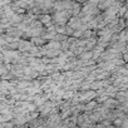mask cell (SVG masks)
<instances>
[{
	"mask_svg": "<svg viewBox=\"0 0 128 128\" xmlns=\"http://www.w3.org/2000/svg\"><path fill=\"white\" fill-rule=\"evenodd\" d=\"M90 58H93V53L92 52H86V53L80 54V59H83V60H88Z\"/></svg>",
	"mask_w": 128,
	"mask_h": 128,
	"instance_id": "cell-1",
	"label": "cell"
},
{
	"mask_svg": "<svg viewBox=\"0 0 128 128\" xmlns=\"http://www.w3.org/2000/svg\"><path fill=\"white\" fill-rule=\"evenodd\" d=\"M42 22H43V23H45V24H48V23L50 22V16H48V15L42 16Z\"/></svg>",
	"mask_w": 128,
	"mask_h": 128,
	"instance_id": "cell-2",
	"label": "cell"
}]
</instances>
